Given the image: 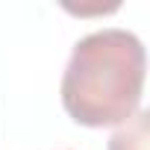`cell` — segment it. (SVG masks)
I'll use <instances>...</instances> for the list:
<instances>
[{"label":"cell","mask_w":150,"mask_h":150,"mask_svg":"<svg viewBox=\"0 0 150 150\" xmlns=\"http://www.w3.org/2000/svg\"><path fill=\"white\" fill-rule=\"evenodd\" d=\"M147 147H150V115L138 109L129 121H124L112 132L109 150H147Z\"/></svg>","instance_id":"2"},{"label":"cell","mask_w":150,"mask_h":150,"mask_svg":"<svg viewBox=\"0 0 150 150\" xmlns=\"http://www.w3.org/2000/svg\"><path fill=\"white\" fill-rule=\"evenodd\" d=\"M147 53L135 33L106 27L71 50L62 74V106L83 127L100 129L129 121L144 94Z\"/></svg>","instance_id":"1"}]
</instances>
